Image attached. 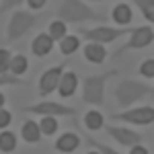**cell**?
<instances>
[{"label": "cell", "mask_w": 154, "mask_h": 154, "mask_svg": "<svg viewBox=\"0 0 154 154\" xmlns=\"http://www.w3.org/2000/svg\"><path fill=\"white\" fill-rule=\"evenodd\" d=\"M146 97H154V88L148 86L142 80H134V78H121L115 84V101L117 105L125 111L131 109L138 101H142Z\"/></svg>", "instance_id": "6da1fadb"}, {"label": "cell", "mask_w": 154, "mask_h": 154, "mask_svg": "<svg viewBox=\"0 0 154 154\" xmlns=\"http://www.w3.org/2000/svg\"><path fill=\"white\" fill-rule=\"evenodd\" d=\"M56 19L64 23H86V21H105V17L91 8L84 0H62Z\"/></svg>", "instance_id": "7a4b0ae2"}, {"label": "cell", "mask_w": 154, "mask_h": 154, "mask_svg": "<svg viewBox=\"0 0 154 154\" xmlns=\"http://www.w3.org/2000/svg\"><path fill=\"white\" fill-rule=\"evenodd\" d=\"M117 72L109 70L103 74H91L82 78V101L93 107H101L105 103V84L111 76H115Z\"/></svg>", "instance_id": "3957f363"}, {"label": "cell", "mask_w": 154, "mask_h": 154, "mask_svg": "<svg viewBox=\"0 0 154 154\" xmlns=\"http://www.w3.org/2000/svg\"><path fill=\"white\" fill-rule=\"evenodd\" d=\"M39 17L33 14L31 11H14L11 14V21H8V27H6V41H17L33 27L37 25Z\"/></svg>", "instance_id": "277c9868"}, {"label": "cell", "mask_w": 154, "mask_h": 154, "mask_svg": "<svg viewBox=\"0 0 154 154\" xmlns=\"http://www.w3.org/2000/svg\"><path fill=\"white\" fill-rule=\"evenodd\" d=\"M131 29H121V27H107V25H99V27H91V29H84L82 37L86 39V43H113L117 41L119 37L130 35Z\"/></svg>", "instance_id": "5b68a950"}, {"label": "cell", "mask_w": 154, "mask_h": 154, "mask_svg": "<svg viewBox=\"0 0 154 154\" xmlns=\"http://www.w3.org/2000/svg\"><path fill=\"white\" fill-rule=\"evenodd\" d=\"M25 113H35L39 117H66V115H74L76 107L64 105L58 101H41V103H33V105H25Z\"/></svg>", "instance_id": "8992f818"}, {"label": "cell", "mask_w": 154, "mask_h": 154, "mask_svg": "<svg viewBox=\"0 0 154 154\" xmlns=\"http://www.w3.org/2000/svg\"><path fill=\"white\" fill-rule=\"evenodd\" d=\"M152 41H154V31H152V27H150V25L134 27V29H131V33H130V37H128V41H125V43L115 51V56H113V58L117 60L119 56H123L125 51H131V49H144V48H148Z\"/></svg>", "instance_id": "52a82bcc"}, {"label": "cell", "mask_w": 154, "mask_h": 154, "mask_svg": "<svg viewBox=\"0 0 154 154\" xmlns=\"http://www.w3.org/2000/svg\"><path fill=\"white\" fill-rule=\"evenodd\" d=\"M113 121H121L128 125H150L154 123V107L142 105L125 109L121 113H113Z\"/></svg>", "instance_id": "ba28073f"}, {"label": "cell", "mask_w": 154, "mask_h": 154, "mask_svg": "<svg viewBox=\"0 0 154 154\" xmlns=\"http://www.w3.org/2000/svg\"><path fill=\"white\" fill-rule=\"evenodd\" d=\"M66 72V62H62L58 66H51L43 72L37 80V88H39V97H48L54 91H58L60 82H62V76Z\"/></svg>", "instance_id": "9c48e42d"}, {"label": "cell", "mask_w": 154, "mask_h": 154, "mask_svg": "<svg viewBox=\"0 0 154 154\" xmlns=\"http://www.w3.org/2000/svg\"><path fill=\"white\" fill-rule=\"evenodd\" d=\"M103 130L123 148H134L142 144V134H138L136 130H130L125 125H105Z\"/></svg>", "instance_id": "30bf717a"}, {"label": "cell", "mask_w": 154, "mask_h": 154, "mask_svg": "<svg viewBox=\"0 0 154 154\" xmlns=\"http://www.w3.org/2000/svg\"><path fill=\"white\" fill-rule=\"evenodd\" d=\"M54 39L48 35V33H37L33 37V41H31V51H33V56L37 58H45L51 54V49H54Z\"/></svg>", "instance_id": "8fae6325"}, {"label": "cell", "mask_w": 154, "mask_h": 154, "mask_svg": "<svg viewBox=\"0 0 154 154\" xmlns=\"http://www.w3.org/2000/svg\"><path fill=\"white\" fill-rule=\"evenodd\" d=\"M78 84H80V78H78V74L72 70H66L64 72V76H62V82L58 86V93L62 99H68L72 97L76 91H78Z\"/></svg>", "instance_id": "7c38bea8"}, {"label": "cell", "mask_w": 154, "mask_h": 154, "mask_svg": "<svg viewBox=\"0 0 154 154\" xmlns=\"http://www.w3.org/2000/svg\"><path fill=\"white\" fill-rule=\"evenodd\" d=\"M56 150L62 154H70L74 150H78V146H80V136L78 134H74V131H66V134H62L58 140H56Z\"/></svg>", "instance_id": "4fadbf2b"}, {"label": "cell", "mask_w": 154, "mask_h": 154, "mask_svg": "<svg viewBox=\"0 0 154 154\" xmlns=\"http://www.w3.org/2000/svg\"><path fill=\"white\" fill-rule=\"evenodd\" d=\"M111 19L117 23V27H125V25L131 23V19H134V11H131L130 4H125V2H117L115 6H113V11H111Z\"/></svg>", "instance_id": "5bb4252c"}, {"label": "cell", "mask_w": 154, "mask_h": 154, "mask_svg": "<svg viewBox=\"0 0 154 154\" xmlns=\"http://www.w3.org/2000/svg\"><path fill=\"white\" fill-rule=\"evenodd\" d=\"M41 136H43V131L39 128V123L33 121V119H27L23 125H21V138L27 144H37L41 140Z\"/></svg>", "instance_id": "9a60e30c"}, {"label": "cell", "mask_w": 154, "mask_h": 154, "mask_svg": "<svg viewBox=\"0 0 154 154\" xmlns=\"http://www.w3.org/2000/svg\"><path fill=\"white\" fill-rule=\"evenodd\" d=\"M84 58L88 60L91 64H101V62H105V58H107L105 45H101V43H86V45H84Z\"/></svg>", "instance_id": "2e32d148"}, {"label": "cell", "mask_w": 154, "mask_h": 154, "mask_svg": "<svg viewBox=\"0 0 154 154\" xmlns=\"http://www.w3.org/2000/svg\"><path fill=\"white\" fill-rule=\"evenodd\" d=\"M84 125H86V130H91V131L103 130V128H105L103 113H101L99 109H91V111H86V115H84Z\"/></svg>", "instance_id": "e0dca14e"}, {"label": "cell", "mask_w": 154, "mask_h": 154, "mask_svg": "<svg viewBox=\"0 0 154 154\" xmlns=\"http://www.w3.org/2000/svg\"><path fill=\"white\" fill-rule=\"evenodd\" d=\"M48 35L54 39V41H62L64 37L68 35V25L64 23V21H60V19H54L51 23L48 25Z\"/></svg>", "instance_id": "ac0fdd59"}, {"label": "cell", "mask_w": 154, "mask_h": 154, "mask_svg": "<svg viewBox=\"0 0 154 154\" xmlns=\"http://www.w3.org/2000/svg\"><path fill=\"white\" fill-rule=\"evenodd\" d=\"M80 48V37L78 35H66L62 41H60V51H62V56H72V54H76Z\"/></svg>", "instance_id": "d6986e66"}, {"label": "cell", "mask_w": 154, "mask_h": 154, "mask_svg": "<svg viewBox=\"0 0 154 154\" xmlns=\"http://www.w3.org/2000/svg\"><path fill=\"white\" fill-rule=\"evenodd\" d=\"M27 70H29V60H27V56H23V54H17V56L12 58L11 72H8V74L17 76V78H21L23 74H27Z\"/></svg>", "instance_id": "ffe728a7"}, {"label": "cell", "mask_w": 154, "mask_h": 154, "mask_svg": "<svg viewBox=\"0 0 154 154\" xmlns=\"http://www.w3.org/2000/svg\"><path fill=\"white\" fill-rule=\"evenodd\" d=\"M134 4L138 6L144 19L150 25H154V0H134Z\"/></svg>", "instance_id": "44dd1931"}, {"label": "cell", "mask_w": 154, "mask_h": 154, "mask_svg": "<svg viewBox=\"0 0 154 154\" xmlns=\"http://www.w3.org/2000/svg\"><path fill=\"white\" fill-rule=\"evenodd\" d=\"M14 148H17V136H14L12 131L4 130L0 134V150L8 154V152H12Z\"/></svg>", "instance_id": "7402d4cb"}, {"label": "cell", "mask_w": 154, "mask_h": 154, "mask_svg": "<svg viewBox=\"0 0 154 154\" xmlns=\"http://www.w3.org/2000/svg\"><path fill=\"white\" fill-rule=\"evenodd\" d=\"M39 128H41V131H43V136H54V134L60 130L58 117H41Z\"/></svg>", "instance_id": "603a6c76"}, {"label": "cell", "mask_w": 154, "mask_h": 154, "mask_svg": "<svg viewBox=\"0 0 154 154\" xmlns=\"http://www.w3.org/2000/svg\"><path fill=\"white\" fill-rule=\"evenodd\" d=\"M12 58H14V56H12L6 48L0 49V74H8V72H11Z\"/></svg>", "instance_id": "cb8c5ba5"}, {"label": "cell", "mask_w": 154, "mask_h": 154, "mask_svg": "<svg viewBox=\"0 0 154 154\" xmlns=\"http://www.w3.org/2000/svg\"><path fill=\"white\" fill-rule=\"evenodd\" d=\"M86 144H88V146H93L95 150H99L101 154H119L117 150H113L111 146H107V144L99 142V140H95V138H91V136H86Z\"/></svg>", "instance_id": "d4e9b609"}, {"label": "cell", "mask_w": 154, "mask_h": 154, "mask_svg": "<svg viewBox=\"0 0 154 154\" xmlns=\"http://www.w3.org/2000/svg\"><path fill=\"white\" fill-rule=\"evenodd\" d=\"M140 74L144 78H154V58H146L140 64Z\"/></svg>", "instance_id": "484cf974"}, {"label": "cell", "mask_w": 154, "mask_h": 154, "mask_svg": "<svg viewBox=\"0 0 154 154\" xmlns=\"http://www.w3.org/2000/svg\"><path fill=\"white\" fill-rule=\"evenodd\" d=\"M23 2H27V0H2V4H0V12L6 14V12L14 11L17 6H21Z\"/></svg>", "instance_id": "4316f807"}, {"label": "cell", "mask_w": 154, "mask_h": 154, "mask_svg": "<svg viewBox=\"0 0 154 154\" xmlns=\"http://www.w3.org/2000/svg\"><path fill=\"white\" fill-rule=\"evenodd\" d=\"M11 121H12V113L8 111V109H0V130L4 131V130H8V125H11Z\"/></svg>", "instance_id": "83f0119b"}, {"label": "cell", "mask_w": 154, "mask_h": 154, "mask_svg": "<svg viewBox=\"0 0 154 154\" xmlns=\"http://www.w3.org/2000/svg\"><path fill=\"white\" fill-rule=\"evenodd\" d=\"M25 84V80H19L17 76H12V74H0V84L2 86H6V84Z\"/></svg>", "instance_id": "f1b7e54d"}, {"label": "cell", "mask_w": 154, "mask_h": 154, "mask_svg": "<svg viewBox=\"0 0 154 154\" xmlns=\"http://www.w3.org/2000/svg\"><path fill=\"white\" fill-rule=\"evenodd\" d=\"M48 4V0H27V6H29V11L33 12H39L43 6Z\"/></svg>", "instance_id": "f546056e"}, {"label": "cell", "mask_w": 154, "mask_h": 154, "mask_svg": "<svg viewBox=\"0 0 154 154\" xmlns=\"http://www.w3.org/2000/svg\"><path fill=\"white\" fill-rule=\"evenodd\" d=\"M130 154H148V150H146L142 144H140V146H134V148H130Z\"/></svg>", "instance_id": "4dcf8cb0"}, {"label": "cell", "mask_w": 154, "mask_h": 154, "mask_svg": "<svg viewBox=\"0 0 154 154\" xmlns=\"http://www.w3.org/2000/svg\"><path fill=\"white\" fill-rule=\"evenodd\" d=\"M86 154H101V152H99V150H95V148H93V150H88V152H86Z\"/></svg>", "instance_id": "1f68e13d"}, {"label": "cell", "mask_w": 154, "mask_h": 154, "mask_svg": "<svg viewBox=\"0 0 154 154\" xmlns=\"http://www.w3.org/2000/svg\"><path fill=\"white\" fill-rule=\"evenodd\" d=\"M84 2H107V0H84Z\"/></svg>", "instance_id": "d6a6232c"}]
</instances>
